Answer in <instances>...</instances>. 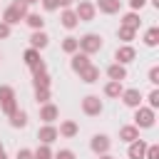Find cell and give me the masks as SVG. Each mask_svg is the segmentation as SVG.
I'll return each instance as SVG.
<instances>
[{
    "label": "cell",
    "instance_id": "1",
    "mask_svg": "<svg viewBox=\"0 0 159 159\" xmlns=\"http://www.w3.org/2000/svg\"><path fill=\"white\" fill-rule=\"evenodd\" d=\"M80 45H82L87 52H94V50H99V47H102V40H99L97 35H87V37H84Z\"/></svg>",
    "mask_w": 159,
    "mask_h": 159
},
{
    "label": "cell",
    "instance_id": "2",
    "mask_svg": "<svg viewBox=\"0 0 159 159\" xmlns=\"http://www.w3.org/2000/svg\"><path fill=\"white\" fill-rule=\"evenodd\" d=\"M99 109H102V104H99V99H97V97H87V99H84V112L97 114Z\"/></svg>",
    "mask_w": 159,
    "mask_h": 159
},
{
    "label": "cell",
    "instance_id": "3",
    "mask_svg": "<svg viewBox=\"0 0 159 159\" xmlns=\"http://www.w3.org/2000/svg\"><path fill=\"white\" fill-rule=\"evenodd\" d=\"M152 112L149 109H142V112H137V124H142V127H152Z\"/></svg>",
    "mask_w": 159,
    "mask_h": 159
},
{
    "label": "cell",
    "instance_id": "4",
    "mask_svg": "<svg viewBox=\"0 0 159 159\" xmlns=\"http://www.w3.org/2000/svg\"><path fill=\"white\" fill-rule=\"evenodd\" d=\"M5 17H7V22H17V17H22V5H12Z\"/></svg>",
    "mask_w": 159,
    "mask_h": 159
},
{
    "label": "cell",
    "instance_id": "5",
    "mask_svg": "<svg viewBox=\"0 0 159 159\" xmlns=\"http://www.w3.org/2000/svg\"><path fill=\"white\" fill-rule=\"evenodd\" d=\"M107 147H109L107 137H94V142H92V149L94 152H107Z\"/></svg>",
    "mask_w": 159,
    "mask_h": 159
},
{
    "label": "cell",
    "instance_id": "6",
    "mask_svg": "<svg viewBox=\"0 0 159 159\" xmlns=\"http://www.w3.org/2000/svg\"><path fill=\"white\" fill-rule=\"evenodd\" d=\"M134 57V50L132 47H122V50H117V60H122V62H129Z\"/></svg>",
    "mask_w": 159,
    "mask_h": 159
},
{
    "label": "cell",
    "instance_id": "7",
    "mask_svg": "<svg viewBox=\"0 0 159 159\" xmlns=\"http://www.w3.org/2000/svg\"><path fill=\"white\" fill-rule=\"evenodd\" d=\"M124 102H127V104H132V107H134V104H139V92H137V89H129V92L124 94Z\"/></svg>",
    "mask_w": 159,
    "mask_h": 159
},
{
    "label": "cell",
    "instance_id": "8",
    "mask_svg": "<svg viewBox=\"0 0 159 159\" xmlns=\"http://www.w3.org/2000/svg\"><path fill=\"white\" fill-rule=\"evenodd\" d=\"M99 7L107 10V12H114V10L119 7V2H117V0H99Z\"/></svg>",
    "mask_w": 159,
    "mask_h": 159
},
{
    "label": "cell",
    "instance_id": "9",
    "mask_svg": "<svg viewBox=\"0 0 159 159\" xmlns=\"http://www.w3.org/2000/svg\"><path fill=\"white\" fill-rule=\"evenodd\" d=\"M55 134H57V132H55L52 127H45V129L40 132V139H42V142H52V139H55Z\"/></svg>",
    "mask_w": 159,
    "mask_h": 159
},
{
    "label": "cell",
    "instance_id": "10",
    "mask_svg": "<svg viewBox=\"0 0 159 159\" xmlns=\"http://www.w3.org/2000/svg\"><path fill=\"white\" fill-rule=\"evenodd\" d=\"M32 45H35V47H45V45H47V37H45L42 32H35V35H32Z\"/></svg>",
    "mask_w": 159,
    "mask_h": 159
},
{
    "label": "cell",
    "instance_id": "11",
    "mask_svg": "<svg viewBox=\"0 0 159 159\" xmlns=\"http://www.w3.org/2000/svg\"><path fill=\"white\" fill-rule=\"evenodd\" d=\"M72 67H75V70H84V67H87V55H77L75 62H72Z\"/></svg>",
    "mask_w": 159,
    "mask_h": 159
},
{
    "label": "cell",
    "instance_id": "12",
    "mask_svg": "<svg viewBox=\"0 0 159 159\" xmlns=\"http://www.w3.org/2000/svg\"><path fill=\"white\" fill-rule=\"evenodd\" d=\"M109 77H112V80H117V82H119V80H122V77H124V70H122V67H119V65H114V67H109Z\"/></svg>",
    "mask_w": 159,
    "mask_h": 159
},
{
    "label": "cell",
    "instance_id": "13",
    "mask_svg": "<svg viewBox=\"0 0 159 159\" xmlns=\"http://www.w3.org/2000/svg\"><path fill=\"white\" fill-rule=\"evenodd\" d=\"M129 154H132V159H142V154H144V144H142V142L134 144V147L129 149Z\"/></svg>",
    "mask_w": 159,
    "mask_h": 159
},
{
    "label": "cell",
    "instance_id": "14",
    "mask_svg": "<svg viewBox=\"0 0 159 159\" xmlns=\"http://www.w3.org/2000/svg\"><path fill=\"white\" fill-rule=\"evenodd\" d=\"M62 22H65V27H75V22H77L75 12H65V15H62Z\"/></svg>",
    "mask_w": 159,
    "mask_h": 159
},
{
    "label": "cell",
    "instance_id": "15",
    "mask_svg": "<svg viewBox=\"0 0 159 159\" xmlns=\"http://www.w3.org/2000/svg\"><path fill=\"white\" fill-rule=\"evenodd\" d=\"M122 137H124L127 142H132V139H137V129H134V127H127V129H122Z\"/></svg>",
    "mask_w": 159,
    "mask_h": 159
},
{
    "label": "cell",
    "instance_id": "16",
    "mask_svg": "<svg viewBox=\"0 0 159 159\" xmlns=\"http://www.w3.org/2000/svg\"><path fill=\"white\" fill-rule=\"evenodd\" d=\"M77 15H82L84 20H89V17H92V7H89V5H80V10H77Z\"/></svg>",
    "mask_w": 159,
    "mask_h": 159
},
{
    "label": "cell",
    "instance_id": "17",
    "mask_svg": "<svg viewBox=\"0 0 159 159\" xmlns=\"http://www.w3.org/2000/svg\"><path fill=\"white\" fill-rule=\"evenodd\" d=\"M119 92H122V87H119V82H117V80H114L112 84H107V94H112V97H114V94H119Z\"/></svg>",
    "mask_w": 159,
    "mask_h": 159
},
{
    "label": "cell",
    "instance_id": "18",
    "mask_svg": "<svg viewBox=\"0 0 159 159\" xmlns=\"http://www.w3.org/2000/svg\"><path fill=\"white\" fill-rule=\"evenodd\" d=\"M12 124H15V127H22V124H25V112H15V114H12Z\"/></svg>",
    "mask_w": 159,
    "mask_h": 159
},
{
    "label": "cell",
    "instance_id": "19",
    "mask_svg": "<svg viewBox=\"0 0 159 159\" xmlns=\"http://www.w3.org/2000/svg\"><path fill=\"white\" fill-rule=\"evenodd\" d=\"M55 114H57V109H55V107H45V109H42V119H47V122H50Z\"/></svg>",
    "mask_w": 159,
    "mask_h": 159
},
{
    "label": "cell",
    "instance_id": "20",
    "mask_svg": "<svg viewBox=\"0 0 159 159\" xmlns=\"http://www.w3.org/2000/svg\"><path fill=\"white\" fill-rule=\"evenodd\" d=\"M157 35H159L157 30H149L147 32V45H157Z\"/></svg>",
    "mask_w": 159,
    "mask_h": 159
},
{
    "label": "cell",
    "instance_id": "21",
    "mask_svg": "<svg viewBox=\"0 0 159 159\" xmlns=\"http://www.w3.org/2000/svg\"><path fill=\"white\" fill-rule=\"evenodd\" d=\"M75 47H77V40H75V37H67V40H65V50H67V52H72Z\"/></svg>",
    "mask_w": 159,
    "mask_h": 159
},
{
    "label": "cell",
    "instance_id": "22",
    "mask_svg": "<svg viewBox=\"0 0 159 159\" xmlns=\"http://www.w3.org/2000/svg\"><path fill=\"white\" fill-rule=\"evenodd\" d=\"M94 77H97V70H84V82H94Z\"/></svg>",
    "mask_w": 159,
    "mask_h": 159
},
{
    "label": "cell",
    "instance_id": "23",
    "mask_svg": "<svg viewBox=\"0 0 159 159\" xmlns=\"http://www.w3.org/2000/svg\"><path fill=\"white\" fill-rule=\"evenodd\" d=\"M27 20H30V25H32V27H42V20H40V15H30Z\"/></svg>",
    "mask_w": 159,
    "mask_h": 159
},
{
    "label": "cell",
    "instance_id": "24",
    "mask_svg": "<svg viewBox=\"0 0 159 159\" xmlns=\"http://www.w3.org/2000/svg\"><path fill=\"white\" fill-rule=\"evenodd\" d=\"M124 25H127V27H134V25H137V17H134V15H127V17H124Z\"/></svg>",
    "mask_w": 159,
    "mask_h": 159
},
{
    "label": "cell",
    "instance_id": "25",
    "mask_svg": "<svg viewBox=\"0 0 159 159\" xmlns=\"http://www.w3.org/2000/svg\"><path fill=\"white\" fill-rule=\"evenodd\" d=\"M75 129H77V127H75L72 122H67V124L62 127V132H65V134H75Z\"/></svg>",
    "mask_w": 159,
    "mask_h": 159
},
{
    "label": "cell",
    "instance_id": "26",
    "mask_svg": "<svg viewBox=\"0 0 159 159\" xmlns=\"http://www.w3.org/2000/svg\"><path fill=\"white\" fill-rule=\"evenodd\" d=\"M35 159H50V152H47V149L42 147V149H40L37 154H35Z\"/></svg>",
    "mask_w": 159,
    "mask_h": 159
},
{
    "label": "cell",
    "instance_id": "27",
    "mask_svg": "<svg viewBox=\"0 0 159 159\" xmlns=\"http://www.w3.org/2000/svg\"><path fill=\"white\" fill-rule=\"evenodd\" d=\"M17 159H32V154L27 149H22V152H17Z\"/></svg>",
    "mask_w": 159,
    "mask_h": 159
},
{
    "label": "cell",
    "instance_id": "28",
    "mask_svg": "<svg viewBox=\"0 0 159 159\" xmlns=\"http://www.w3.org/2000/svg\"><path fill=\"white\" fill-rule=\"evenodd\" d=\"M57 159H75V157H72V152H67V149H65V152H60V154H57Z\"/></svg>",
    "mask_w": 159,
    "mask_h": 159
},
{
    "label": "cell",
    "instance_id": "29",
    "mask_svg": "<svg viewBox=\"0 0 159 159\" xmlns=\"http://www.w3.org/2000/svg\"><path fill=\"white\" fill-rule=\"evenodd\" d=\"M157 157H159V152H157V147H152L149 154H147V159H157Z\"/></svg>",
    "mask_w": 159,
    "mask_h": 159
},
{
    "label": "cell",
    "instance_id": "30",
    "mask_svg": "<svg viewBox=\"0 0 159 159\" xmlns=\"http://www.w3.org/2000/svg\"><path fill=\"white\" fill-rule=\"evenodd\" d=\"M57 2H60V0H45V7L52 10V7H57Z\"/></svg>",
    "mask_w": 159,
    "mask_h": 159
},
{
    "label": "cell",
    "instance_id": "31",
    "mask_svg": "<svg viewBox=\"0 0 159 159\" xmlns=\"http://www.w3.org/2000/svg\"><path fill=\"white\" fill-rule=\"evenodd\" d=\"M27 62L35 65V62H37V55H35V52H27Z\"/></svg>",
    "mask_w": 159,
    "mask_h": 159
},
{
    "label": "cell",
    "instance_id": "32",
    "mask_svg": "<svg viewBox=\"0 0 159 159\" xmlns=\"http://www.w3.org/2000/svg\"><path fill=\"white\" fill-rule=\"evenodd\" d=\"M149 99H152V104H154V107L159 104V94H157V92H152V97H149Z\"/></svg>",
    "mask_w": 159,
    "mask_h": 159
},
{
    "label": "cell",
    "instance_id": "33",
    "mask_svg": "<svg viewBox=\"0 0 159 159\" xmlns=\"http://www.w3.org/2000/svg\"><path fill=\"white\" fill-rule=\"evenodd\" d=\"M7 32H10V27H7V25H0V37H5Z\"/></svg>",
    "mask_w": 159,
    "mask_h": 159
},
{
    "label": "cell",
    "instance_id": "34",
    "mask_svg": "<svg viewBox=\"0 0 159 159\" xmlns=\"http://www.w3.org/2000/svg\"><path fill=\"white\" fill-rule=\"evenodd\" d=\"M144 5V0H132V7H142Z\"/></svg>",
    "mask_w": 159,
    "mask_h": 159
},
{
    "label": "cell",
    "instance_id": "35",
    "mask_svg": "<svg viewBox=\"0 0 159 159\" xmlns=\"http://www.w3.org/2000/svg\"><path fill=\"white\" fill-rule=\"evenodd\" d=\"M0 159H5V154H2V152H0Z\"/></svg>",
    "mask_w": 159,
    "mask_h": 159
},
{
    "label": "cell",
    "instance_id": "36",
    "mask_svg": "<svg viewBox=\"0 0 159 159\" xmlns=\"http://www.w3.org/2000/svg\"><path fill=\"white\" fill-rule=\"evenodd\" d=\"M25 2H35V0H25Z\"/></svg>",
    "mask_w": 159,
    "mask_h": 159
},
{
    "label": "cell",
    "instance_id": "37",
    "mask_svg": "<svg viewBox=\"0 0 159 159\" xmlns=\"http://www.w3.org/2000/svg\"><path fill=\"white\" fill-rule=\"evenodd\" d=\"M102 159H109V157H102Z\"/></svg>",
    "mask_w": 159,
    "mask_h": 159
},
{
    "label": "cell",
    "instance_id": "38",
    "mask_svg": "<svg viewBox=\"0 0 159 159\" xmlns=\"http://www.w3.org/2000/svg\"><path fill=\"white\" fill-rule=\"evenodd\" d=\"M0 152H2V147H0Z\"/></svg>",
    "mask_w": 159,
    "mask_h": 159
}]
</instances>
